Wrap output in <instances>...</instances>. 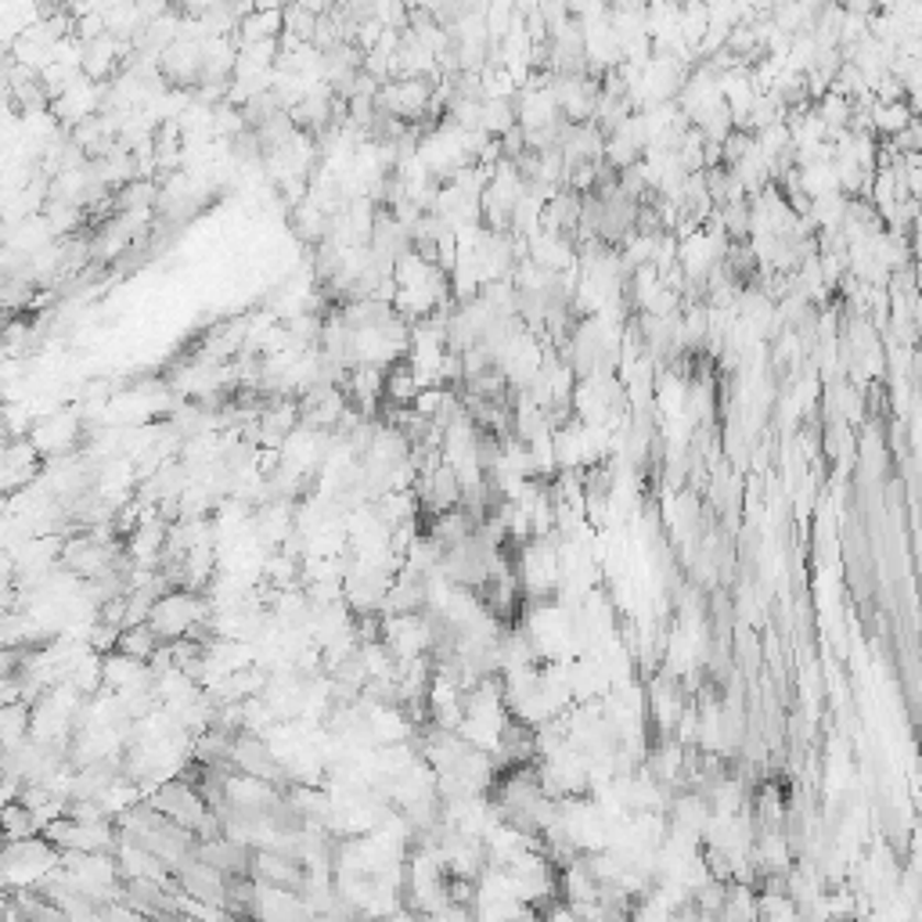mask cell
<instances>
[{
	"instance_id": "cell-5",
	"label": "cell",
	"mask_w": 922,
	"mask_h": 922,
	"mask_svg": "<svg viewBox=\"0 0 922 922\" xmlns=\"http://www.w3.org/2000/svg\"><path fill=\"white\" fill-rule=\"evenodd\" d=\"M249 876L259 882V887H270V890L303 893V887H307V868L296 858H289V854H278V851H253Z\"/></svg>"
},
{
	"instance_id": "cell-1",
	"label": "cell",
	"mask_w": 922,
	"mask_h": 922,
	"mask_svg": "<svg viewBox=\"0 0 922 922\" xmlns=\"http://www.w3.org/2000/svg\"><path fill=\"white\" fill-rule=\"evenodd\" d=\"M55 865H58V851L44 836L8 840L0 847V890L4 893L36 890Z\"/></svg>"
},
{
	"instance_id": "cell-11",
	"label": "cell",
	"mask_w": 922,
	"mask_h": 922,
	"mask_svg": "<svg viewBox=\"0 0 922 922\" xmlns=\"http://www.w3.org/2000/svg\"><path fill=\"white\" fill-rule=\"evenodd\" d=\"M0 833H4V840H33L41 836V825H36V818L25 803L11 800L0 808Z\"/></svg>"
},
{
	"instance_id": "cell-15",
	"label": "cell",
	"mask_w": 922,
	"mask_h": 922,
	"mask_svg": "<svg viewBox=\"0 0 922 922\" xmlns=\"http://www.w3.org/2000/svg\"><path fill=\"white\" fill-rule=\"evenodd\" d=\"M0 444H4V440H0Z\"/></svg>"
},
{
	"instance_id": "cell-9",
	"label": "cell",
	"mask_w": 922,
	"mask_h": 922,
	"mask_svg": "<svg viewBox=\"0 0 922 922\" xmlns=\"http://www.w3.org/2000/svg\"><path fill=\"white\" fill-rule=\"evenodd\" d=\"M422 393L419 379L411 375V368L400 360V365L386 368V382H382V404H393V408H411L414 397Z\"/></svg>"
},
{
	"instance_id": "cell-13",
	"label": "cell",
	"mask_w": 922,
	"mask_h": 922,
	"mask_svg": "<svg viewBox=\"0 0 922 922\" xmlns=\"http://www.w3.org/2000/svg\"><path fill=\"white\" fill-rule=\"evenodd\" d=\"M623 922H678V915L674 912H667L664 904H659L653 893H645V898H638L631 904V912H627V919Z\"/></svg>"
},
{
	"instance_id": "cell-7",
	"label": "cell",
	"mask_w": 922,
	"mask_h": 922,
	"mask_svg": "<svg viewBox=\"0 0 922 922\" xmlns=\"http://www.w3.org/2000/svg\"><path fill=\"white\" fill-rule=\"evenodd\" d=\"M915 123V105L912 101H890V105H876L868 109V126H873V134H879L882 141L898 137L901 130H908Z\"/></svg>"
},
{
	"instance_id": "cell-6",
	"label": "cell",
	"mask_w": 922,
	"mask_h": 922,
	"mask_svg": "<svg viewBox=\"0 0 922 922\" xmlns=\"http://www.w3.org/2000/svg\"><path fill=\"white\" fill-rule=\"evenodd\" d=\"M36 473H41V454L30 440L19 436L0 444V493L30 487Z\"/></svg>"
},
{
	"instance_id": "cell-12",
	"label": "cell",
	"mask_w": 922,
	"mask_h": 922,
	"mask_svg": "<svg viewBox=\"0 0 922 922\" xmlns=\"http://www.w3.org/2000/svg\"><path fill=\"white\" fill-rule=\"evenodd\" d=\"M159 638L152 634V627L145 623V627H126L120 631V638H115V653H123L130 659H137V664H148V659L159 653Z\"/></svg>"
},
{
	"instance_id": "cell-2",
	"label": "cell",
	"mask_w": 922,
	"mask_h": 922,
	"mask_svg": "<svg viewBox=\"0 0 922 922\" xmlns=\"http://www.w3.org/2000/svg\"><path fill=\"white\" fill-rule=\"evenodd\" d=\"M210 599L195 591H166L155 599L152 613H148V627L163 645H170L177 638H188L195 627H205L210 623Z\"/></svg>"
},
{
	"instance_id": "cell-10",
	"label": "cell",
	"mask_w": 922,
	"mask_h": 922,
	"mask_svg": "<svg viewBox=\"0 0 922 922\" xmlns=\"http://www.w3.org/2000/svg\"><path fill=\"white\" fill-rule=\"evenodd\" d=\"M718 922H757V890L743 887V882H729Z\"/></svg>"
},
{
	"instance_id": "cell-8",
	"label": "cell",
	"mask_w": 922,
	"mask_h": 922,
	"mask_svg": "<svg viewBox=\"0 0 922 922\" xmlns=\"http://www.w3.org/2000/svg\"><path fill=\"white\" fill-rule=\"evenodd\" d=\"M30 721H33V710L25 699L0 707V753H11L22 743H30Z\"/></svg>"
},
{
	"instance_id": "cell-14",
	"label": "cell",
	"mask_w": 922,
	"mask_h": 922,
	"mask_svg": "<svg viewBox=\"0 0 922 922\" xmlns=\"http://www.w3.org/2000/svg\"><path fill=\"white\" fill-rule=\"evenodd\" d=\"M4 843H8V840H4V833H0V847H4Z\"/></svg>"
},
{
	"instance_id": "cell-3",
	"label": "cell",
	"mask_w": 922,
	"mask_h": 922,
	"mask_svg": "<svg viewBox=\"0 0 922 922\" xmlns=\"http://www.w3.org/2000/svg\"><path fill=\"white\" fill-rule=\"evenodd\" d=\"M80 433H84V422H80V414H76V408H69V411H51L47 419L33 422L30 444L36 447V454H41V458L58 462V458H69V451H73L76 444H80Z\"/></svg>"
},
{
	"instance_id": "cell-4",
	"label": "cell",
	"mask_w": 922,
	"mask_h": 922,
	"mask_svg": "<svg viewBox=\"0 0 922 922\" xmlns=\"http://www.w3.org/2000/svg\"><path fill=\"white\" fill-rule=\"evenodd\" d=\"M231 771L259 778V782H270L278 789L285 782V768L278 764L275 753H270V746L259 735H245V732H238L235 743H231Z\"/></svg>"
}]
</instances>
